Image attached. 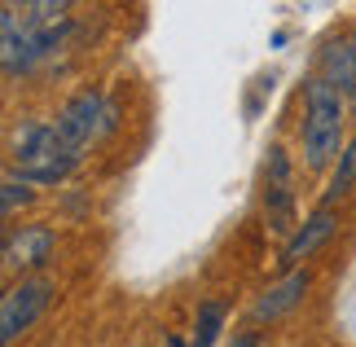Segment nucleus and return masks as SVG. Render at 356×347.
Wrapping results in <instances>:
<instances>
[{
    "label": "nucleus",
    "instance_id": "obj_5",
    "mask_svg": "<svg viewBox=\"0 0 356 347\" xmlns=\"http://www.w3.org/2000/svg\"><path fill=\"white\" fill-rule=\"evenodd\" d=\"M264 211H268V229L286 233L295 225V189H291V163L286 150L273 145L268 163H264Z\"/></svg>",
    "mask_w": 356,
    "mask_h": 347
},
{
    "label": "nucleus",
    "instance_id": "obj_11",
    "mask_svg": "<svg viewBox=\"0 0 356 347\" xmlns=\"http://www.w3.org/2000/svg\"><path fill=\"white\" fill-rule=\"evenodd\" d=\"M352 189H356V136L348 141L343 154H339V168L330 176V189H325V202L321 207H334V198H348Z\"/></svg>",
    "mask_w": 356,
    "mask_h": 347
},
{
    "label": "nucleus",
    "instance_id": "obj_6",
    "mask_svg": "<svg viewBox=\"0 0 356 347\" xmlns=\"http://www.w3.org/2000/svg\"><path fill=\"white\" fill-rule=\"evenodd\" d=\"M53 246H58V233L49 225H22L5 238V273H31L44 268L53 259Z\"/></svg>",
    "mask_w": 356,
    "mask_h": 347
},
{
    "label": "nucleus",
    "instance_id": "obj_12",
    "mask_svg": "<svg viewBox=\"0 0 356 347\" xmlns=\"http://www.w3.org/2000/svg\"><path fill=\"white\" fill-rule=\"evenodd\" d=\"M31 198H35V189L26 185V180H22L18 172H9V176H5V193H0V211H5V216H13L18 207H26Z\"/></svg>",
    "mask_w": 356,
    "mask_h": 347
},
{
    "label": "nucleus",
    "instance_id": "obj_10",
    "mask_svg": "<svg viewBox=\"0 0 356 347\" xmlns=\"http://www.w3.org/2000/svg\"><path fill=\"white\" fill-rule=\"evenodd\" d=\"M229 316V303L225 299H207L198 308V325H194V339H189V347H211L216 339H220V325Z\"/></svg>",
    "mask_w": 356,
    "mask_h": 347
},
{
    "label": "nucleus",
    "instance_id": "obj_7",
    "mask_svg": "<svg viewBox=\"0 0 356 347\" xmlns=\"http://www.w3.org/2000/svg\"><path fill=\"white\" fill-rule=\"evenodd\" d=\"M330 238H334V207H317V211H312L304 225H299L291 238H286V246H282V268L299 273V264L312 259Z\"/></svg>",
    "mask_w": 356,
    "mask_h": 347
},
{
    "label": "nucleus",
    "instance_id": "obj_8",
    "mask_svg": "<svg viewBox=\"0 0 356 347\" xmlns=\"http://www.w3.org/2000/svg\"><path fill=\"white\" fill-rule=\"evenodd\" d=\"M308 286H312V273H308V268L286 273L277 286H268L264 295L251 303V321H277V316H286L291 308H299V303H304Z\"/></svg>",
    "mask_w": 356,
    "mask_h": 347
},
{
    "label": "nucleus",
    "instance_id": "obj_1",
    "mask_svg": "<svg viewBox=\"0 0 356 347\" xmlns=\"http://www.w3.org/2000/svg\"><path fill=\"white\" fill-rule=\"evenodd\" d=\"M299 141H304V163L312 172H321L325 163H334L343 154V92L330 88L325 79H308L304 88V128H299Z\"/></svg>",
    "mask_w": 356,
    "mask_h": 347
},
{
    "label": "nucleus",
    "instance_id": "obj_2",
    "mask_svg": "<svg viewBox=\"0 0 356 347\" xmlns=\"http://www.w3.org/2000/svg\"><path fill=\"white\" fill-rule=\"evenodd\" d=\"M13 172H18L26 185H58L79 168V154L62 145V136L53 123L31 119L13 132Z\"/></svg>",
    "mask_w": 356,
    "mask_h": 347
},
{
    "label": "nucleus",
    "instance_id": "obj_4",
    "mask_svg": "<svg viewBox=\"0 0 356 347\" xmlns=\"http://www.w3.org/2000/svg\"><path fill=\"white\" fill-rule=\"evenodd\" d=\"M53 299V282L49 277H22L18 286H9L5 303H0V343H18V334H26L40 316H44Z\"/></svg>",
    "mask_w": 356,
    "mask_h": 347
},
{
    "label": "nucleus",
    "instance_id": "obj_14",
    "mask_svg": "<svg viewBox=\"0 0 356 347\" xmlns=\"http://www.w3.org/2000/svg\"><path fill=\"white\" fill-rule=\"evenodd\" d=\"M348 45H352V53H356V35H352V40H348Z\"/></svg>",
    "mask_w": 356,
    "mask_h": 347
},
{
    "label": "nucleus",
    "instance_id": "obj_9",
    "mask_svg": "<svg viewBox=\"0 0 356 347\" xmlns=\"http://www.w3.org/2000/svg\"><path fill=\"white\" fill-rule=\"evenodd\" d=\"M321 79L339 92H352L356 88V53L352 45H339V40H330V45L321 49Z\"/></svg>",
    "mask_w": 356,
    "mask_h": 347
},
{
    "label": "nucleus",
    "instance_id": "obj_3",
    "mask_svg": "<svg viewBox=\"0 0 356 347\" xmlns=\"http://www.w3.org/2000/svg\"><path fill=\"white\" fill-rule=\"evenodd\" d=\"M111 123H115V110H111V102H106V92L102 88H84V92H75L71 102L58 110L53 128H58L66 150L84 154L92 141H102V136L111 132Z\"/></svg>",
    "mask_w": 356,
    "mask_h": 347
},
{
    "label": "nucleus",
    "instance_id": "obj_13",
    "mask_svg": "<svg viewBox=\"0 0 356 347\" xmlns=\"http://www.w3.org/2000/svg\"><path fill=\"white\" fill-rule=\"evenodd\" d=\"M234 347H259V339H255V334H238Z\"/></svg>",
    "mask_w": 356,
    "mask_h": 347
}]
</instances>
